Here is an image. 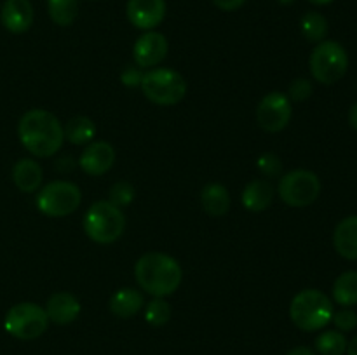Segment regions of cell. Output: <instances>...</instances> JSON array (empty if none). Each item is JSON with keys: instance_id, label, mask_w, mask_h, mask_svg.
Segmentation results:
<instances>
[{"instance_id": "cell-1", "label": "cell", "mask_w": 357, "mask_h": 355, "mask_svg": "<svg viewBox=\"0 0 357 355\" xmlns=\"http://www.w3.org/2000/svg\"><path fill=\"white\" fill-rule=\"evenodd\" d=\"M20 141L28 152L38 159L58 153L65 143V129L52 111L44 108L28 110L17 124Z\"/></svg>"}, {"instance_id": "cell-2", "label": "cell", "mask_w": 357, "mask_h": 355, "mask_svg": "<svg viewBox=\"0 0 357 355\" xmlns=\"http://www.w3.org/2000/svg\"><path fill=\"white\" fill-rule=\"evenodd\" d=\"M135 277L139 287L153 298L173 294L181 284L183 271L173 256L164 253H146L136 261Z\"/></svg>"}, {"instance_id": "cell-3", "label": "cell", "mask_w": 357, "mask_h": 355, "mask_svg": "<svg viewBox=\"0 0 357 355\" xmlns=\"http://www.w3.org/2000/svg\"><path fill=\"white\" fill-rule=\"evenodd\" d=\"M333 313V303L319 289H303L289 303V319L305 333L324 329Z\"/></svg>"}, {"instance_id": "cell-4", "label": "cell", "mask_w": 357, "mask_h": 355, "mask_svg": "<svg viewBox=\"0 0 357 355\" xmlns=\"http://www.w3.org/2000/svg\"><path fill=\"white\" fill-rule=\"evenodd\" d=\"M84 232L93 242L112 244L122 237L126 230V216L122 209L108 200H98L89 205L84 214Z\"/></svg>"}, {"instance_id": "cell-5", "label": "cell", "mask_w": 357, "mask_h": 355, "mask_svg": "<svg viewBox=\"0 0 357 355\" xmlns=\"http://www.w3.org/2000/svg\"><path fill=\"white\" fill-rule=\"evenodd\" d=\"M139 87L146 100L160 106L178 104L187 94V80L173 68H150L143 73Z\"/></svg>"}, {"instance_id": "cell-6", "label": "cell", "mask_w": 357, "mask_h": 355, "mask_svg": "<svg viewBox=\"0 0 357 355\" xmlns=\"http://www.w3.org/2000/svg\"><path fill=\"white\" fill-rule=\"evenodd\" d=\"M309 66L314 80L324 86H333L347 73L349 54L338 42L323 40L314 47Z\"/></svg>"}, {"instance_id": "cell-7", "label": "cell", "mask_w": 357, "mask_h": 355, "mask_svg": "<svg viewBox=\"0 0 357 355\" xmlns=\"http://www.w3.org/2000/svg\"><path fill=\"white\" fill-rule=\"evenodd\" d=\"M3 327L10 336L23 341H31L40 338L47 331V313L37 303L23 301L10 306L3 317Z\"/></svg>"}, {"instance_id": "cell-8", "label": "cell", "mask_w": 357, "mask_h": 355, "mask_svg": "<svg viewBox=\"0 0 357 355\" xmlns=\"http://www.w3.org/2000/svg\"><path fill=\"white\" fill-rule=\"evenodd\" d=\"M37 209L49 218H65L79 209L82 202L80 188L72 181H51L37 194Z\"/></svg>"}, {"instance_id": "cell-9", "label": "cell", "mask_w": 357, "mask_h": 355, "mask_svg": "<svg viewBox=\"0 0 357 355\" xmlns=\"http://www.w3.org/2000/svg\"><path fill=\"white\" fill-rule=\"evenodd\" d=\"M278 194L281 200L289 207H307L319 197L321 180L312 171H289L279 180Z\"/></svg>"}, {"instance_id": "cell-10", "label": "cell", "mask_w": 357, "mask_h": 355, "mask_svg": "<svg viewBox=\"0 0 357 355\" xmlns=\"http://www.w3.org/2000/svg\"><path fill=\"white\" fill-rule=\"evenodd\" d=\"M291 101L281 90H274L261 97L257 108V122L264 131L279 132L291 120Z\"/></svg>"}, {"instance_id": "cell-11", "label": "cell", "mask_w": 357, "mask_h": 355, "mask_svg": "<svg viewBox=\"0 0 357 355\" xmlns=\"http://www.w3.org/2000/svg\"><path fill=\"white\" fill-rule=\"evenodd\" d=\"M167 38L159 31H145L132 47V58H135L136 66L142 70H150L153 66L160 65L167 56Z\"/></svg>"}, {"instance_id": "cell-12", "label": "cell", "mask_w": 357, "mask_h": 355, "mask_svg": "<svg viewBox=\"0 0 357 355\" xmlns=\"http://www.w3.org/2000/svg\"><path fill=\"white\" fill-rule=\"evenodd\" d=\"M126 14L132 26L150 31L166 17V0H128Z\"/></svg>"}, {"instance_id": "cell-13", "label": "cell", "mask_w": 357, "mask_h": 355, "mask_svg": "<svg viewBox=\"0 0 357 355\" xmlns=\"http://www.w3.org/2000/svg\"><path fill=\"white\" fill-rule=\"evenodd\" d=\"M115 150L107 141H94L86 146L79 159L80 169L89 176H103L114 167Z\"/></svg>"}, {"instance_id": "cell-14", "label": "cell", "mask_w": 357, "mask_h": 355, "mask_svg": "<svg viewBox=\"0 0 357 355\" xmlns=\"http://www.w3.org/2000/svg\"><path fill=\"white\" fill-rule=\"evenodd\" d=\"M33 6L30 0H6L0 9V21L10 33H24L33 24Z\"/></svg>"}, {"instance_id": "cell-15", "label": "cell", "mask_w": 357, "mask_h": 355, "mask_svg": "<svg viewBox=\"0 0 357 355\" xmlns=\"http://www.w3.org/2000/svg\"><path fill=\"white\" fill-rule=\"evenodd\" d=\"M44 310L47 313L49 322L58 324V326H68L80 315V303L72 292L59 291L49 296Z\"/></svg>"}, {"instance_id": "cell-16", "label": "cell", "mask_w": 357, "mask_h": 355, "mask_svg": "<svg viewBox=\"0 0 357 355\" xmlns=\"http://www.w3.org/2000/svg\"><path fill=\"white\" fill-rule=\"evenodd\" d=\"M274 194L275 190L271 184V181L258 178V180L250 181L244 187L241 200H243V205L248 211L261 212L271 207L272 200H274Z\"/></svg>"}, {"instance_id": "cell-17", "label": "cell", "mask_w": 357, "mask_h": 355, "mask_svg": "<svg viewBox=\"0 0 357 355\" xmlns=\"http://www.w3.org/2000/svg\"><path fill=\"white\" fill-rule=\"evenodd\" d=\"M145 306V298L135 287H122L112 294L108 308L119 319H131Z\"/></svg>"}, {"instance_id": "cell-18", "label": "cell", "mask_w": 357, "mask_h": 355, "mask_svg": "<svg viewBox=\"0 0 357 355\" xmlns=\"http://www.w3.org/2000/svg\"><path fill=\"white\" fill-rule=\"evenodd\" d=\"M333 246L345 260H357V216H347L338 223L333 233Z\"/></svg>"}, {"instance_id": "cell-19", "label": "cell", "mask_w": 357, "mask_h": 355, "mask_svg": "<svg viewBox=\"0 0 357 355\" xmlns=\"http://www.w3.org/2000/svg\"><path fill=\"white\" fill-rule=\"evenodd\" d=\"M42 178H44L42 167L33 159H21L14 164L13 181L17 190L24 194H33L40 188Z\"/></svg>"}, {"instance_id": "cell-20", "label": "cell", "mask_w": 357, "mask_h": 355, "mask_svg": "<svg viewBox=\"0 0 357 355\" xmlns=\"http://www.w3.org/2000/svg\"><path fill=\"white\" fill-rule=\"evenodd\" d=\"M201 204L206 214L213 218L225 216L230 209V194L222 183H209L201 191Z\"/></svg>"}, {"instance_id": "cell-21", "label": "cell", "mask_w": 357, "mask_h": 355, "mask_svg": "<svg viewBox=\"0 0 357 355\" xmlns=\"http://www.w3.org/2000/svg\"><path fill=\"white\" fill-rule=\"evenodd\" d=\"M333 299L344 308L357 305V271L349 270L338 275L333 284Z\"/></svg>"}, {"instance_id": "cell-22", "label": "cell", "mask_w": 357, "mask_h": 355, "mask_svg": "<svg viewBox=\"0 0 357 355\" xmlns=\"http://www.w3.org/2000/svg\"><path fill=\"white\" fill-rule=\"evenodd\" d=\"M65 129V139H68L72 145H86V143L93 141L94 134H96V125L86 115H77L72 117L66 125H63Z\"/></svg>"}, {"instance_id": "cell-23", "label": "cell", "mask_w": 357, "mask_h": 355, "mask_svg": "<svg viewBox=\"0 0 357 355\" xmlns=\"http://www.w3.org/2000/svg\"><path fill=\"white\" fill-rule=\"evenodd\" d=\"M300 30H302V35L307 40L314 42V44H319V42H323L326 38L330 24H328V19L321 13L309 10L300 19Z\"/></svg>"}, {"instance_id": "cell-24", "label": "cell", "mask_w": 357, "mask_h": 355, "mask_svg": "<svg viewBox=\"0 0 357 355\" xmlns=\"http://www.w3.org/2000/svg\"><path fill=\"white\" fill-rule=\"evenodd\" d=\"M47 13L58 26H70L79 16L77 0H47Z\"/></svg>"}, {"instance_id": "cell-25", "label": "cell", "mask_w": 357, "mask_h": 355, "mask_svg": "<svg viewBox=\"0 0 357 355\" xmlns=\"http://www.w3.org/2000/svg\"><path fill=\"white\" fill-rule=\"evenodd\" d=\"M347 338L338 329L323 331L316 338V350L321 355H344L347 352Z\"/></svg>"}, {"instance_id": "cell-26", "label": "cell", "mask_w": 357, "mask_h": 355, "mask_svg": "<svg viewBox=\"0 0 357 355\" xmlns=\"http://www.w3.org/2000/svg\"><path fill=\"white\" fill-rule=\"evenodd\" d=\"M171 305L164 298H153L145 305V320L153 327H160L169 322Z\"/></svg>"}, {"instance_id": "cell-27", "label": "cell", "mask_w": 357, "mask_h": 355, "mask_svg": "<svg viewBox=\"0 0 357 355\" xmlns=\"http://www.w3.org/2000/svg\"><path fill=\"white\" fill-rule=\"evenodd\" d=\"M135 197H136V190L129 181H117V183L112 184L110 191H108V202L117 205L119 209L131 204V202L135 200Z\"/></svg>"}, {"instance_id": "cell-28", "label": "cell", "mask_w": 357, "mask_h": 355, "mask_svg": "<svg viewBox=\"0 0 357 355\" xmlns=\"http://www.w3.org/2000/svg\"><path fill=\"white\" fill-rule=\"evenodd\" d=\"M257 167L265 178H279L282 173V160L279 159V155L268 152L258 157Z\"/></svg>"}, {"instance_id": "cell-29", "label": "cell", "mask_w": 357, "mask_h": 355, "mask_svg": "<svg viewBox=\"0 0 357 355\" xmlns=\"http://www.w3.org/2000/svg\"><path fill=\"white\" fill-rule=\"evenodd\" d=\"M314 87L312 82L307 79H295L289 84V89L286 96L289 97V101H305L312 96Z\"/></svg>"}, {"instance_id": "cell-30", "label": "cell", "mask_w": 357, "mask_h": 355, "mask_svg": "<svg viewBox=\"0 0 357 355\" xmlns=\"http://www.w3.org/2000/svg\"><path fill=\"white\" fill-rule=\"evenodd\" d=\"M333 324L340 333H349V331H354L357 327V313L351 308H344L340 312L333 313Z\"/></svg>"}, {"instance_id": "cell-31", "label": "cell", "mask_w": 357, "mask_h": 355, "mask_svg": "<svg viewBox=\"0 0 357 355\" xmlns=\"http://www.w3.org/2000/svg\"><path fill=\"white\" fill-rule=\"evenodd\" d=\"M143 79V73L142 68L136 65H128L121 73V82L128 87H136L142 84Z\"/></svg>"}, {"instance_id": "cell-32", "label": "cell", "mask_w": 357, "mask_h": 355, "mask_svg": "<svg viewBox=\"0 0 357 355\" xmlns=\"http://www.w3.org/2000/svg\"><path fill=\"white\" fill-rule=\"evenodd\" d=\"M213 3L225 13H232V10L241 9L246 3V0H213Z\"/></svg>"}, {"instance_id": "cell-33", "label": "cell", "mask_w": 357, "mask_h": 355, "mask_svg": "<svg viewBox=\"0 0 357 355\" xmlns=\"http://www.w3.org/2000/svg\"><path fill=\"white\" fill-rule=\"evenodd\" d=\"M286 355H317V354L314 350H310L309 347H295L291 348Z\"/></svg>"}, {"instance_id": "cell-34", "label": "cell", "mask_w": 357, "mask_h": 355, "mask_svg": "<svg viewBox=\"0 0 357 355\" xmlns=\"http://www.w3.org/2000/svg\"><path fill=\"white\" fill-rule=\"evenodd\" d=\"M349 122H351L352 127L357 131V103L352 104L351 110H349Z\"/></svg>"}, {"instance_id": "cell-35", "label": "cell", "mask_w": 357, "mask_h": 355, "mask_svg": "<svg viewBox=\"0 0 357 355\" xmlns=\"http://www.w3.org/2000/svg\"><path fill=\"white\" fill-rule=\"evenodd\" d=\"M347 355H357V336L352 338V341H349L347 345V352H345Z\"/></svg>"}, {"instance_id": "cell-36", "label": "cell", "mask_w": 357, "mask_h": 355, "mask_svg": "<svg viewBox=\"0 0 357 355\" xmlns=\"http://www.w3.org/2000/svg\"><path fill=\"white\" fill-rule=\"evenodd\" d=\"M310 3H314V6H328V3H331L333 0H309Z\"/></svg>"}, {"instance_id": "cell-37", "label": "cell", "mask_w": 357, "mask_h": 355, "mask_svg": "<svg viewBox=\"0 0 357 355\" xmlns=\"http://www.w3.org/2000/svg\"><path fill=\"white\" fill-rule=\"evenodd\" d=\"M279 3H281V6H291V3H295L296 0H278Z\"/></svg>"}]
</instances>
